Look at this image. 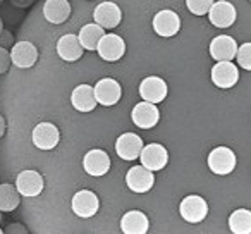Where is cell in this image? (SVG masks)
Instances as JSON below:
<instances>
[{
    "instance_id": "obj_1",
    "label": "cell",
    "mask_w": 251,
    "mask_h": 234,
    "mask_svg": "<svg viewBox=\"0 0 251 234\" xmlns=\"http://www.w3.org/2000/svg\"><path fill=\"white\" fill-rule=\"evenodd\" d=\"M208 169L217 176H229L236 169V154L229 147H215L206 158Z\"/></svg>"
},
{
    "instance_id": "obj_2",
    "label": "cell",
    "mask_w": 251,
    "mask_h": 234,
    "mask_svg": "<svg viewBox=\"0 0 251 234\" xmlns=\"http://www.w3.org/2000/svg\"><path fill=\"white\" fill-rule=\"evenodd\" d=\"M179 215L189 224H200L208 215V203L200 195H188L179 203Z\"/></svg>"
},
{
    "instance_id": "obj_3",
    "label": "cell",
    "mask_w": 251,
    "mask_h": 234,
    "mask_svg": "<svg viewBox=\"0 0 251 234\" xmlns=\"http://www.w3.org/2000/svg\"><path fill=\"white\" fill-rule=\"evenodd\" d=\"M212 83L220 90H229L239 81V67L232 60H219L212 67Z\"/></svg>"
},
{
    "instance_id": "obj_4",
    "label": "cell",
    "mask_w": 251,
    "mask_h": 234,
    "mask_svg": "<svg viewBox=\"0 0 251 234\" xmlns=\"http://www.w3.org/2000/svg\"><path fill=\"white\" fill-rule=\"evenodd\" d=\"M31 140L38 150L49 152L59 145L60 141V131L55 124L52 123H40L35 126L31 133Z\"/></svg>"
},
{
    "instance_id": "obj_5",
    "label": "cell",
    "mask_w": 251,
    "mask_h": 234,
    "mask_svg": "<svg viewBox=\"0 0 251 234\" xmlns=\"http://www.w3.org/2000/svg\"><path fill=\"white\" fill-rule=\"evenodd\" d=\"M131 121L140 130H151L160 121V110H158V107L155 104L143 100L133 107V110H131Z\"/></svg>"
},
{
    "instance_id": "obj_6",
    "label": "cell",
    "mask_w": 251,
    "mask_h": 234,
    "mask_svg": "<svg viewBox=\"0 0 251 234\" xmlns=\"http://www.w3.org/2000/svg\"><path fill=\"white\" fill-rule=\"evenodd\" d=\"M126 184L133 193H148L155 184V174L143 164L134 165L126 174Z\"/></svg>"
},
{
    "instance_id": "obj_7",
    "label": "cell",
    "mask_w": 251,
    "mask_h": 234,
    "mask_svg": "<svg viewBox=\"0 0 251 234\" xmlns=\"http://www.w3.org/2000/svg\"><path fill=\"white\" fill-rule=\"evenodd\" d=\"M71 208L81 219H90V217H95L100 208V200L90 189H81L71 200Z\"/></svg>"
},
{
    "instance_id": "obj_8",
    "label": "cell",
    "mask_w": 251,
    "mask_h": 234,
    "mask_svg": "<svg viewBox=\"0 0 251 234\" xmlns=\"http://www.w3.org/2000/svg\"><path fill=\"white\" fill-rule=\"evenodd\" d=\"M143 147V140L136 133H122L115 141V154L122 160L131 162L140 158Z\"/></svg>"
},
{
    "instance_id": "obj_9",
    "label": "cell",
    "mask_w": 251,
    "mask_h": 234,
    "mask_svg": "<svg viewBox=\"0 0 251 234\" xmlns=\"http://www.w3.org/2000/svg\"><path fill=\"white\" fill-rule=\"evenodd\" d=\"M98 55L107 62H117L126 53V42L115 33H105L97 49Z\"/></svg>"
},
{
    "instance_id": "obj_10",
    "label": "cell",
    "mask_w": 251,
    "mask_h": 234,
    "mask_svg": "<svg viewBox=\"0 0 251 234\" xmlns=\"http://www.w3.org/2000/svg\"><path fill=\"white\" fill-rule=\"evenodd\" d=\"M16 188H18V191L21 193V196L35 198V196L42 195L43 188H45V181H43V176L40 174L38 171L26 169V171H23L18 174Z\"/></svg>"
},
{
    "instance_id": "obj_11",
    "label": "cell",
    "mask_w": 251,
    "mask_h": 234,
    "mask_svg": "<svg viewBox=\"0 0 251 234\" xmlns=\"http://www.w3.org/2000/svg\"><path fill=\"white\" fill-rule=\"evenodd\" d=\"M208 19L215 28L226 29L236 23L237 11L229 0H219V2H213L212 9L208 11Z\"/></svg>"
},
{
    "instance_id": "obj_12",
    "label": "cell",
    "mask_w": 251,
    "mask_h": 234,
    "mask_svg": "<svg viewBox=\"0 0 251 234\" xmlns=\"http://www.w3.org/2000/svg\"><path fill=\"white\" fill-rule=\"evenodd\" d=\"M95 95H97L100 105L112 107V105L119 104V100L122 98V86L114 78H101L95 84Z\"/></svg>"
},
{
    "instance_id": "obj_13",
    "label": "cell",
    "mask_w": 251,
    "mask_h": 234,
    "mask_svg": "<svg viewBox=\"0 0 251 234\" xmlns=\"http://www.w3.org/2000/svg\"><path fill=\"white\" fill-rule=\"evenodd\" d=\"M181 29V18L171 9L158 11L153 18V31L162 38H172Z\"/></svg>"
},
{
    "instance_id": "obj_14",
    "label": "cell",
    "mask_w": 251,
    "mask_h": 234,
    "mask_svg": "<svg viewBox=\"0 0 251 234\" xmlns=\"http://www.w3.org/2000/svg\"><path fill=\"white\" fill-rule=\"evenodd\" d=\"M93 21L105 29H115L122 21V9L115 2H101L95 7Z\"/></svg>"
},
{
    "instance_id": "obj_15",
    "label": "cell",
    "mask_w": 251,
    "mask_h": 234,
    "mask_svg": "<svg viewBox=\"0 0 251 234\" xmlns=\"http://www.w3.org/2000/svg\"><path fill=\"white\" fill-rule=\"evenodd\" d=\"M40 52L31 42H18L12 45L11 49V59L12 64L19 69H31L36 62H38Z\"/></svg>"
},
{
    "instance_id": "obj_16",
    "label": "cell",
    "mask_w": 251,
    "mask_h": 234,
    "mask_svg": "<svg viewBox=\"0 0 251 234\" xmlns=\"http://www.w3.org/2000/svg\"><path fill=\"white\" fill-rule=\"evenodd\" d=\"M140 160H141V164L150 169V171H153V172L162 171V169L169 164V152L164 145L150 143V145H147V147H143Z\"/></svg>"
},
{
    "instance_id": "obj_17",
    "label": "cell",
    "mask_w": 251,
    "mask_h": 234,
    "mask_svg": "<svg viewBox=\"0 0 251 234\" xmlns=\"http://www.w3.org/2000/svg\"><path fill=\"white\" fill-rule=\"evenodd\" d=\"M169 88L162 78L148 76L140 83V97L151 104H160L167 98Z\"/></svg>"
},
{
    "instance_id": "obj_18",
    "label": "cell",
    "mask_w": 251,
    "mask_h": 234,
    "mask_svg": "<svg viewBox=\"0 0 251 234\" xmlns=\"http://www.w3.org/2000/svg\"><path fill=\"white\" fill-rule=\"evenodd\" d=\"M237 42L229 35H219L210 42V57L215 62L219 60H234L237 55Z\"/></svg>"
},
{
    "instance_id": "obj_19",
    "label": "cell",
    "mask_w": 251,
    "mask_h": 234,
    "mask_svg": "<svg viewBox=\"0 0 251 234\" xmlns=\"http://www.w3.org/2000/svg\"><path fill=\"white\" fill-rule=\"evenodd\" d=\"M83 169L91 178H101L110 169V157L107 152L100 150V148L90 150L83 158Z\"/></svg>"
},
{
    "instance_id": "obj_20",
    "label": "cell",
    "mask_w": 251,
    "mask_h": 234,
    "mask_svg": "<svg viewBox=\"0 0 251 234\" xmlns=\"http://www.w3.org/2000/svg\"><path fill=\"white\" fill-rule=\"evenodd\" d=\"M55 49H57V55L62 60H66V62H76L84 53V47L81 45L77 35H73V33H67V35L60 36Z\"/></svg>"
},
{
    "instance_id": "obj_21",
    "label": "cell",
    "mask_w": 251,
    "mask_h": 234,
    "mask_svg": "<svg viewBox=\"0 0 251 234\" xmlns=\"http://www.w3.org/2000/svg\"><path fill=\"white\" fill-rule=\"evenodd\" d=\"M71 104L77 112H83V114L95 110V107L98 105L95 88L90 84H77L71 93Z\"/></svg>"
},
{
    "instance_id": "obj_22",
    "label": "cell",
    "mask_w": 251,
    "mask_h": 234,
    "mask_svg": "<svg viewBox=\"0 0 251 234\" xmlns=\"http://www.w3.org/2000/svg\"><path fill=\"white\" fill-rule=\"evenodd\" d=\"M121 231L124 234H147L150 231V219L141 210H129L122 215Z\"/></svg>"
},
{
    "instance_id": "obj_23",
    "label": "cell",
    "mask_w": 251,
    "mask_h": 234,
    "mask_svg": "<svg viewBox=\"0 0 251 234\" xmlns=\"http://www.w3.org/2000/svg\"><path fill=\"white\" fill-rule=\"evenodd\" d=\"M71 12L69 0H45L43 4V16L52 25H64L71 18Z\"/></svg>"
},
{
    "instance_id": "obj_24",
    "label": "cell",
    "mask_w": 251,
    "mask_h": 234,
    "mask_svg": "<svg viewBox=\"0 0 251 234\" xmlns=\"http://www.w3.org/2000/svg\"><path fill=\"white\" fill-rule=\"evenodd\" d=\"M103 35H105V28H101L100 25H97V23L93 21V23L84 25L83 28L79 29L77 38H79L81 45L84 47V50L95 52V50L98 49V43H100V40Z\"/></svg>"
},
{
    "instance_id": "obj_25",
    "label": "cell",
    "mask_w": 251,
    "mask_h": 234,
    "mask_svg": "<svg viewBox=\"0 0 251 234\" xmlns=\"http://www.w3.org/2000/svg\"><path fill=\"white\" fill-rule=\"evenodd\" d=\"M229 229L234 234H251V210H234L229 215Z\"/></svg>"
},
{
    "instance_id": "obj_26",
    "label": "cell",
    "mask_w": 251,
    "mask_h": 234,
    "mask_svg": "<svg viewBox=\"0 0 251 234\" xmlns=\"http://www.w3.org/2000/svg\"><path fill=\"white\" fill-rule=\"evenodd\" d=\"M21 203V193L9 182L0 184V212H12Z\"/></svg>"
},
{
    "instance_id": "obj_27",
    "label": "cell",
    "mask_w": 251,
    "mask_h": 234,
    "mask_svg": "<svg viewBox=\"0 0 251 234\" xmlns=\"http://www.w3.org/2000/svg\"><path fill=\"white\" fill-rule=\"evenodd\" d=\"M215 0H186V7L191 14L195 16H205L212 9Z\"/></svg>"
},
{
    "instance_id": "obj_28",
    "label": "cell",
    "mask_w": 251,
    "mask_h": 234,
    "mask_svg": "<svg viewBox=\"0 0 251 234\" xmlns=\"http://www.w3.org/2000/svg\"><path fill=\"white\" fill-rule=\"evenodd\" d=\"M236 62L239 64L241 69L251 71V42H246L237 49Z\"/></svg>"
},
{
    "instance_id": "obj_29",
    "label": "cell",
    "mask_w": 251,
    "mask_h": 234,
    "mask_svg": "<svg viewBox=\"0 0 251 234\" xmlns=\"http://www.w3.org/2000/svg\"><path fill=\"white\" fill-rule=\"evenodd\" d=\"M12 64L11 59V50L4 49V47H0V74H5L9 71Z\"/></svg>"
},
{
    "instance_id": "obj_30",
    "label": "cell",
    "mask_w": 251,
    "mask_h": 234,
    "mask_svg": "<svg viewBox=\"0 0 251 234\" xmlns=\"http://www.w3.org/2000/svg\"><path fill=\"white\" fill-rule=\"evenodd\" d=\"M14 45V36H12L11 31L4 29V31L0 33V47H4V49H12Z\"/></svg>"
},
{
    "instance_id": "obj_31",
    "label": "cell",
    "mask_w": 251,
    "mask_h": 234,
    "mask_svg": "<svg viewBox=\"0 0 251 234\" xmlns=\"http://www.w3.org/2000/svg\"><path fill=\"white\" fill-rule=\"evenodd\" d=\"M4 233H7V234H28V229H26V226H23V224L12 222L5 227Z\"/></svg>"
},
{
    "instance_id": "obj_32",
    "label": "cell",
    "mask_w": 251,
    "mask_h": 234,
    "mask_svg": "<svg viewBox=\"0 0 251 234\" xmlns=\"http://www.w3.org/2000/svg\"><path fill=\"white\" fill-rule=\"evenodd\" d=\"M33 2H35V0H12V5H14V7H19V9H25V7L33 5Z\"/></svg>"
},
{
    "instance_id": "obj_33",
    "label": "cell",
    "mask_w": 251,
    "mask_h": 234,
    "mask_svg": "<svg viewBox=\"0 0 251 234\" xmlns=\"http://www.w3.org/2000/svg\"><path fill=\"white\" fill-rule=\"evenodd\" d=\"M4 134H5V119L0 115V138L4 136Z\"/></svg>"
},
{
    "instance_id": "obj_34",
    "label": "cell",
    "mask_w": 251,
    "mask_h": 234,
    "mask_svg": "<svg viewBox=\"0 0 251 234\" xmlns=\"http://www.w3.org/2000/svg\"><path fill=\"white\" fill-rule=\"evenodd\" d=\"M4 31V23H2V18H0V33Z\"/></svg>"
},
{
    "instance_id": "obj_35",
    "label": "cell",
    "mask_w": 251,
    "mask_h": 234,
    "mask_svg": "<svg viewBox=\"0 0 251 234\" xmlns=\"http://www.w3.org/2000/svg\"><path fill=\"white\" fill-rule=\"evenodd\" d=\"M0 234H4V229H2V227H0Z\"/></svg>"
},
{
    "instance_id": "obj_36",
    "label": "cell",
    "mask_w": 251,
    "mask_h": 234,
    "mask_svg": "<svg viewBox=\"0 0 251 234\" xmlns=\"http://www.w3.org/2000/svg\"><path fill=\"white\" fill-rule=\"evenodd\" d=\"M0 219H2V215H0Z\"/></svg>"
},
{
    "instance_id": "obj_37",
    "label": "cell",
    "mask_w": 251,
    "mask_h": 234,
    "mask_svg": "<svg viewBox=\"0 0 251 234\" xmlns=\"http://www.w3.org/2000/svg\"><path fill=\"white\" fill-rule=\"evenodd\" d=\"M250 2H251V0H250Z\"/></svg>"
}]
</instances>
